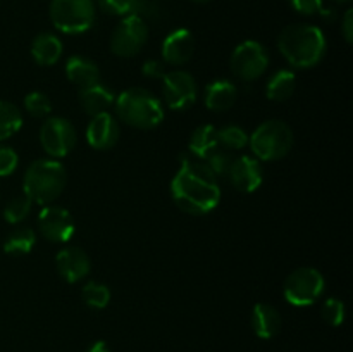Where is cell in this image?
<instances>
[{
	"label": "cell",
	"instance_id": "1",
	"mask_svg": "<svg viewBox=\"0 0 353 352\" xmlns=\"http://www.w3.org/2000/svg\"><path fill=\"white\" fill-rule=\"evenodd\" d=\"M171 195L179 209L202 216L219 206L221 190L217 178L205 162L192 155H183L181 166L172 178Z\"/></svg>",
	"mask_w": 353,
	"mask_h": 352
},
{
	"label": "cell",
	"instance_id": "2",
	"mask_svg": "<svg viewBox=\"0 0 353 352\" xmlns=\"http://www.w3.org/2000/svg\"><path fill=\"white\" fill-rule=\"evenodd\" d=\"M278 47L292 66L309 69L319 64L326 54V38L312 24H290L281 31Z\"/></svg>",
	"mask_w": 353,
	"mask_h": 352
},
{
	"label": "cell",
	"instance_id": "3",
	"mask_svg": "<svg viewBox=\"0 0 353 352\" xmlns=\"http://www.w3.org/2000/svg\"><path fill=\"white\" fill-rule=\"evenodd\" d=\"M65 186V169L55 159H38L24 173L23 190L33 204L48 206L61 197Z\"/></svg>",
	"mask_w": 353,
	"mask_h": 352
},
{
	"label": "cell",
	"instance_id": "4",
	"mask_svg": "<svg viewBox=\"0 0 353 352\" xmlns=\"http://www.w3.org/2000/svg\"><path fill=\"white\" fill-rule=\"evenodd\" d=\"M116 113L121 121L138 130H154L164 119L161 100L148 90L134 86L116 99Z\"/></svg>",
	"mask_w": 353,
	"mask_h": 352
},
{
	"label": "cell",
	"instance_id": "5",
	"mask_svg": "<svg viewBox=\"0 0 353 352\" xmlns=\"http://www.w3.org/2000/svg\"><path fill=\"white\" fill-rule=\"evenodd\" d=\"M252 152L262 161H278L290 154L293 147V131L285 121H264L248 137Z\"/></svg>",
	"mask_w": 353,
	"mask_h": 352
},
{
	"label": "cell",
	"instance_id": "6",
	"mask_svg": "<svg viewBox=\"0 0 353 352\" xmlns=\"http://www.w3.org/2000/svg\"><path fill=\"white\" fill-rule=\"evenodd\" d=\"M50 19L62 33H85L95 23V3L93 0H52Z\"/></svg>",
	"mask_w": 353,
	"mask_h": 352
},
{
	"label": "cell",
	"instance_id": "7",
	"mask_svg": "<svg viewBox=\"0 0 353 352\" xmlns=\"http://www.w3.org/2000/svg\"><path fill=\"white\" fill-rule=\"evenodd\" d=\"M324 289L326 282L321 271H317L316 268H299L290 273L288 278L285 280L283 293L292 306L307 307L321 299Z\"/></svg>",
	"mask_w": 353,
	"mask_h": 352
},
{
	"label": "cell",
	"instance_id": "8",
	"mask_svg": "<svg viewBox=\"0 0 353 352\" xmlns=\"http://www.w3.org/2000/svg\"><path fill=\"white\" fill-rule=\"evenodd\" d=\"M231 71L236 78L252 81L261 78L269 66V54L259 41L247 40L238 45L230 59Z\"/></svg>",
	"mask_w": 353,
	"mask_h": 352
},
{
	"label": "cell",
	"instance_id": "9",
	"mask_svg": "<svg viewBox=\"0 0 353 352\" xmlns=\"http://www.w3.org/2000/svg\"><path fill=\"white\" fill-rule=\"evenodd\" d=\"M148 38V28L138 14L124 16L110 37V50L119 57H133L143 48Z\"/></svg>",
	"mask_w": 353,
	"mask_h": 352
},
{
	"label": "cell",
	"instance_id": "10",
	"mask_svg": "<svg viewBox=\"0 0 353 352\" xmlns=\"http://www.w3.org/2000/svg\"><path fill=\"white\" fill-rule=\"evenodd\" d=\"M40 144L50 157H65L76 145L74 126L62 117H48L40 128Z\"/></svg>",
	"mask_w": 353,
	"mask_h": 352
},
{
	"label": "cell",
	"instance_id": "11",
	"mask_svg": "<svg viewBox=\"0 0 353 352\" xmlns=\"http://www.w3.org/2000/svg\"><path fill=\"white\" fill-rule=\"evenodd\" d=\"M162 93L169 109L186 110L196 102L199 88L193 76L186 71L165 72L162 78Z\"/></svg>",
	"mask_w": 353,
	"mask_h": 352
},
{
	"label": "cell",
	"instance_id": "12",
	"mask_svg": "<svg viewBox=\"0 0 353 352\" xmlns=\"http://www.w3.org/2000/svg\"><path fill=\"white\" fill-rule=\"evenodd\" d=\"M38 230L47 240L54 244H65L74 235V219L65 211L59 206H43V209L38 214Z\"/></svg>",
	"mask_w": 353,
	"mask_h": 352
},
{
	"label": "cell",
	"instance_id": "13",
	"mask_svg": "<svg viewBox=\"0 0 353 352\" xmlns=\"http://www.w3.org/2000/svg\"><path fill=\"white\" fill-rule=\"evenodd\" d=\"M228 176L234 188L245 193H252L264 182V169H262L259 159L252 157V155H243V157L233 159Z\"/></svg>",
	"mask_w": 353,
	"mask_h": 352
},
{
	"label": "cell",
	"instance_id": "14",
	"mask_svg": "<svg viewBox=\"0 0 353 352\" xmlns=\"http://www.w3.org/2000/svg\"><path fill=\"white\" fill-rule=\"evenodd\" d=\"M119 140V124L109 113L97 114L86 126V141L97 150H109Z\"/></svg>",
	"mask_w": 353,
	"mask_h": 352
},
{
	"label": "cell",
	"instance_id": "15",
	"mask_svg": "<svg viewBox=\"0 0 353 352\" xmlns=\"http://www.w3.org/2000/svg\"><path fill=\"white\" fill-rule=\"evenodd\" d=\"M57 271L68 283H76L88 276L92 262L88 254L79 247H65L55 257Z\"/></svg>",
	"mask_w": 353,
	"mask_h": 352
},
{
	"label": "cell",
	"instance_id": "16",
	"mask_svg": "<svg viewBox=\"0 0 353 352\" xmlns=\"http://www.w3.org/2000/svg\"><path fill=\"white\" fill-rule=\"evenodd\" d=\"M193 52H195V40H193L192 31L186 28L171 31L162 41V57L168 64H185L192 59Z\"/></svg>",
	"mask_w": 353,
	"mask_h": 352
},
{
	"label": "cell",
	"instance_id": "17",
	"mask_svg": "<svg viewBox=\"0 0 353 352\" xmlns=\"http://www.w3.org/2000/svg\"><path fill=\"white\" fill-rule=\"evenodd\" d=\"M281 326V314L274 306L264 302L255 304L254 311H252V328H254V333L259 338L269 340V338L276 337Z\"/></svg>",
	"mask_w": 353,
	"mask_h": 352
},
{
	"label": "cell",
	"instance_id": "18",
	"mask_svg": "<svg viewBox=\"0 0 353 352\" xmlns=\"http://www.w3.org/2000/svg\"><path fill=\"white\" fill-rule=\"evenodd\" d=\"M114 102H116L114 92L103 86L102 83H93V85L79 90V104H81L83 110L90 116L107 113Z\"/></svg>",
	"mask_w": 353,
	"mask_h": 352
},
{
	"label": "cell",
	"instance_id": "19",
	"mask_svg": "<svg viewBox=\"0 0 353 352\" xmlns=\"http://www.w3.org/2000/svg\"><path fill=\"white\" fill-rule=\"evenodd\" d=\"M238 90L230 79H214L205 88V106L216 113H224L236 102Z\"/></svg>",
	"mask_w": 353,
	"mask_h": 352
},
{
	"label": "cell",
	"instance_id": "20",
	"mask_svg": "<svg viewBox=\"0 0 353 352\" xmlns=\"http://www.w3.org/2000/svg\"><path fill=\"white\" fill-rule=\"evenodd\" d=\"M65 75H68L69 81L81 86V88L93 85V83H99L100 79V71L95 62L83 57V55H72V57L68 59Z\"/></svg>",
	"mask_w": 353,
	"mask_h": 352
},
{
	"label": "cell",
	"instance_id": "21",
	"mask_svg": "<svg viewBox=\"0 0 353 352\" xmlns=\"http://www.w3.org/2000/svg\"><path fill=\"white\" fill-rule=\"evenodd\" d=\"M217 148H219V138H217L216 126L212 124H202L192 133L188 144V152L192 157L205 161Z\"/></svg>",
	"mask_w": 353,
	"mask_h": 352
},
{
	"label": "cell",
	"instance_id": "22",
	"mask_svg": "<svg viewBox=\"0 0 353 352\" xmlns=\"http://www.w3.org/2000/svg\"><path fill=\"white\" fill-rule=\"evenodd\" d=\"M62 41L52 33H40L31 43V55L40 66H54L62 55Z\"/></svg>",
	"mask_w": 353,
	"mask_h": 352
},
{
	"label": "cell",
	"instance_id": "23",
	"mask_svg": "<svg viewBox=\"0 0 353 352\" xmlns=\"http://www.w3.org/2000/svg\"><path fill=\"white\" fill-rule=\"evenodd\" d=\"M296 86V78L292 71L288 69H281V71L274 72L271 79L265 86V97L274 102H285L293 95Z\"/></svg>",
	"mask_w": 353,
	"mask_h": 352
},
{
	"label": "cell",
	"instance_id": "24",
	"mask_svg": "<svg viewBox=\"0 0 353 352\" xmlns=\"http://www.w3.org/2000/svg\"><path fill=\"white\" fill-rule=\"evenodd\" d=\"M23 126V114L12 102L0 100V141L7 140Z\"/></svg>",
	"mask_w": 353,
	"mask_h": 352
},
{
	"label": "cell",
	"instance_id": "25",
	"mask_svg": "<svg viewBox=\"0 0 353 352\" xmlns=\"http://www.w3.org/2000/svg\"><path fill=\"white\" fill-rule=\"evenodd\" d=\"M37 242V235L31 228H16L12 233L7 235L6 242H3V252L12 255H21L31 252Z\"/></svg>",
	"mask_w": 353,
	"mask_h": 352
},
{
	"label": "cell",
	"instance_id": "26",
	"mask_svg": "<svg viewBox=\"0 0 353 352\" xmlns=\"http://www.w3.org/2000/svg\"><path fill=\"white\" fill-rule=\"evenodd\" d=\"M81 297L86 306L92 309H103L110 302V290L100 282H88L83 286Z\"/></svg>",
	"mask_w": 353,
	"mask_h": 352
},
{
	"label": "cell",
	"instance_id": "27",
	"mask_svg": "<svg viewBox=\"0 0 353 352\" xmlns=\"http://www.w3.org/2000/svg\"><path fill=\"white\" fill-rule=\"evenodd\" d=\"M217 138H219V147L231 148V150H240L245 145H248L247 131L236 124H230V126L217 130Z\"/></svg>",
	"mask_w": 353,
	"mask_h": 352
},
{
	"label": "cell",
	"instance_id": "28",
	"mask_svg": "<svg viewBox=\"0 0 353 352\" xmlns=\"http://www.w3.org/2000/svg\"><path fill=\"white\" fill-rule=\"evenodd\" d=\"M31 207H33V202L28 195H17L10 200L9 204L3 209V217H6L7 223L17 224L21 221L26 219L31 213Z\"/></svg>",
	"mask_w": 353,
	"mask_h": 352
},
{
	"label": "cell",
	"instance_id": "29",
	"mask_svg": "<svg viewBox=\"0 0 353 352\" xmlns=\"http://www.w3.org/2000/svg\"><path fill=\"white\" fill-rule=\"evenodd\" d=\"M99 3L105 12L117 16L138 14L145 7V0H99Z\"/></svg>",
	"mask_w": 353,
	"mask_h": 352
},
{
	"label": "cell",
	"instance_id": "30",
	"mask_svg": "<svg viewBox=\"0 0 353 352\" xmlns=\"http://www.w3.org/2000/svg\"><path fill=\"white\" fill-rule=\"evenodd\" d=\"M203 162H205L207 168L212 171V175L216 176V178H226V176L230 175V168L231 164H233V157L230 155V152L223 150V148L219 147L217 150H214Z\"/></svg>",
	"mask_w": 353,
	"mask_h": 352
},
{
	"label": "cell",
	"instance_id": "31",
	"mask_svg": "<svg viewBox=\"0 0 353 352\" xmlns=\"http://www.w3.org/2000/svg\"><path fill=\"white\" fill-rule=\"evenodd\" d=\"M24 109L33 117H47L52 113V102L45 93L31 92L24 97Z\"/></svg>",
	"mask_w": 353,
	"mask_h": 352
},
{
	"label": "cell",
	"instance_id": "32",
	"mask_svg": "<svg viewBox=\"0 0 353 352\" xmlns=\"http://www.w3.org/2000/svg\"><path fill=\"white\" fill-rule=\"evenodd\" d=\"M323 320L331 326H340L345 320V304L334 297L326 299L323 304Z\"/></svg>",
	"mask_w": 353,
	"mask_h": 352
},
{
	"label": "cell",
	"instance_id": "33",
	"mask_svg": "<svg viewBox=\"0 0 353 352\" xmlns=\"http://www.w3.org/2000/svg\"><path fill=\"white\" fill-rule=\"evenodd\" d=\"M17 162H19V157L16 150L7 145H0V176L12 175L17 168Z\"/></svg>",
	"mask_w": 353,
	"mask_h": 352
},
{
	"label": "cell",
	"instance_id": "34",
	"mask_svg": "<svg viewBox=\"0 0 353 352\" xmlns=\"http://www.w3.org/2000/svg\"><path fill=\"white\" fill-rule=\"evenodd\" d=\"M292 6L296 12L312 16V14L323 10V0H292Z\"/></svg>",
	"mask_w": 353,
	"mask_h": 352
},
{
	"label": "cell",
	"instance_id": "35",
	"mask_svg": "<svg viewBox=\"0 0 353 352\" xmlns=\"http://www.w3.org/2000/svg\"><path fill=\"white\" fill-rule=\"evenodd\" d=\"M141 72H143V76H147L150 79H162L165 76L164 64L161 61H155V59H150V61L145 62L143 68H141Z\"/></svg>",
	"mask_w": 353,
	"mask_h": 352
},
{
	"label": "cell",
	"instance_id": "36",
	"mask_svg": "<svg viewBox=\"0 0 353 352\" xmlns=\"http://www.w3.org/2000/svg\"><path fill=\"white\" fill-rule=\"evenodd\" d=\"M343 37L348 43H352L353 40V10L352 9H348L343 17Z\"/></svg>",
	"mask_w": 353,
	"mask_h": 352
},
{
	"label": "cell",
	"instance_id": "37",
	"mask_svg": "<svg viewBox=\"0 0 353 352\" xmlns=\"http://www.w3.org/2000/svg\"><path fill=\"white\" fill-rule=\"evenodd\" d=\"M86 352H110V349H109V345H107L103 340H97L95 344L90 345L88 351H86Z\"/></svg>",
	"mask_w": 353,
	"mask_h": 352
},
{
	"label": "cell",
	"instance_id": "38",
	"mask_svg": "<svg viewBox=\"0 0 353 352\" xmlns=\"http://www.w3.org/2000/svg\"><path fill=\"white\" fill-rule=\"evenodd\" d=\"M336 2H340V3H343V2H350V0H336Z\"/></svg>",
	"mask_w": 353,
	"mask_h": 352
},
{
	"label": "cell",
	"instance_id": "39",
	"mask_svg": "<svg viewBox=\"0 0 353 352\" xmlns=\"http://www.w3.org/2000/svg\"><path fill=\"white\" fill-rule=\"evenodd\" d=\"M196 2H207V0H196Z\"/></svg>",
	"mask_w": 353,
	"mask_h": 352
}]
</instances>
